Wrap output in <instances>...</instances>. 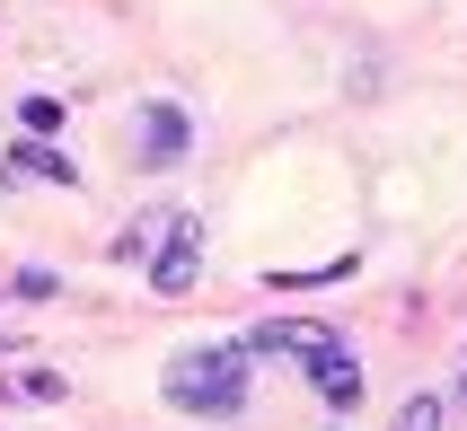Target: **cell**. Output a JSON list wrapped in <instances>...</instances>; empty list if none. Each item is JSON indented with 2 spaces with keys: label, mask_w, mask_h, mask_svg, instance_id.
Returning a JSON list of instances; mask_svg holds the SVG:
<instances>
[{
  "label": "cell",
  "mask_w": 467,
  "mask_h": 431,
  "mask_svg": "<svg viewBox=\"0 0 467 431\" xmlns=\"http://www.w3.org/2000/svg\"><path fill=\"white\" fill-rule=\"evenodd\" d=\"M441 405H450V396H415V405L397 414V431H441V423H450Z\"/></svg>",
  "instance_id": "cell-9"
},
{
  "label": "cell",
  "mask_w": 467,
  "mask_h": 431,
  "mask_svg": "<svg viewBox=\"0 0 467 431\" xmlns=\"http://www.w3.org/2000/svg\"><path fill=\"white\" fill-rule=\"evenodd\" d=\"M194 273H203V221L185 211V229L168 238V255L150 264V291H159V300H185V291H194Z\"/></svg>",
  "instance_id": "cell-3"
},
{
  "label": "cell",
  "mask_w": 467,
  "mask_h": 431,
  "mask_svg": "<svg viewBox=\"0 0 467 431\" xmlns=\"http://www.w3.org/2000/svg\"><path fill=\"white\" fill-rule=\"evenodd\" d=\"M0 405H62V370H26V379H9Z\"/></svg>",
  "instance_id": "cell-7"
},
{
  "label": "cell",
  "mask_w": 467,
  "mask_h": 431,
  "mask_svg": "<svg viewBox=\"0 0 467 431\" xmlns=\"http://www.w3.org/2000/svg\"><path fill=\"white\" fill-rule=\"evenodd\" d=\"M18 124H26V141H53V132H62V106H53V97H26Z\"/></svg>",
  "instance_id": "cell-8"
},
{
  "label": "cell",
  "mask_w": 467,
  "mask_h": 431,
  "mask_svg": "<svg viewBox=\"0 0 467 431\" xmlns=\"http://www.w3.org/2000/svg\"><path fill=\"white\" fill-rule=\"evenodd\" d=\"M247 353H283V361H300L309 370V387H317V405H336V414H353L362 405V361H353V344H344L336 326H317V317H274V326H256V334H238Z\"/></svg>",
  "instance_id": "cell-1"
},
{
  "label": "cell",
  "mask_w": 467,
  "mask_h": 431,
  "mask_svg": "<svg viewBox=\"0 0 467 431\" xmlns=\"http://www.w3.org/2000/svg\"><path fill=\"white\" fill-rule=\"evenodd\" d=\"M185 141H194V124H185V106H141V168H168V159H185Z\"/></svg>",
  "instance_id": "cell-5"
},
{
  "label": "cell",
  "mask_w": 467,
  "mask_h": 431,
  "mask_svg": "<svg viewBox=\"0 0 467 431\" xmlns=\"http://www.w3.org/2000/svg\"><path fill=\"white\" fill-rule=\"evenodd\" d=\"M177 229H185V203H159V211H141V221H132L124 238H115V264H159Z\"/></svg>",
  "instance_id": "cell-4"
},
{
  "label": "cell",
  "mask_w": 467,
  "mask_h": 431,
  "mask_svg": "<svg viewBox=\"0 0 467 431\" xmlns=\"http://www.w3.org/2000/svg\"><path fill=\"white\" fill-rule=\"evenodd\" d=\"M9 177H45V185H62V194H71V185H79V168L53 150V141H18V150H9Z\"/></svg>",
  "instance_id": "cell-6"
},
{
  "label": "cell",
  "mask_w": 467,
  "mask_h": 431,
  "mask_svg": "<svg viewBox=\"0 0 467 431\" xmlns=\"http://www.w3.org/2000/svg\"><path fill=\"white\" fill-rule=\"evenodd\" d=\"M247 370H256V353L247 344H185V353H168V370H159V396L177 414H203V423H230L238 405H247Z\"/></svg>",
  "instance_id": "cell-2"
},
{
  "label": "cell",
  "mask_w": 467,
  "mask_h": 431,
  "mask_svg": "<svg viewBox=\"0 0 467 431\" xmlns=\"http://www.w3.org/2000/svg\"><path fill=\"white\" fill-rule=\"evenodd\" d=\"M450 405H459V414H467V370H459V396H450Z\"/></svg>",
  "instance_id": "cell-10"
}]
</instances>
